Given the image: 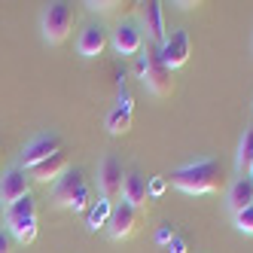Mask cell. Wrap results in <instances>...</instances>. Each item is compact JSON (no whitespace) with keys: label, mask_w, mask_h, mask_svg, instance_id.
<instances>
[{"label":"cell","mask_w":253,"mask_h":253,"mask_svg":"<svg viewBox=\"0 0 253 253\" xmlns=\"http://www.w3.org/2000/svg\"><path fill=\"white\" fill-rule=\"evenodd\" d=\"M171 186H177L186 195H208L220 189V162L216 159H202V162H189V165H180L177 171H171Z\"/></svg>","instance_id":"cell-1"},{"label":"cell","mask_w":253,"mask_h":253,"mask_svg":"<svg viewBox=\"0 0 253 253\" xmlns=\"http://www.w3.org/2000/svg\"><path fill=\"white\" fill-rule=\"evenodd\" d=\"M3 223L9 238L19 244H31L37 238V202H34L31 192L19 202H12L9 208H3Z\"/></svg>","instance_id":"cell-2"},{"label":"cell","mask_w":253,"mask_h":253,"mask_svg":"<svg viewBox=\"0 0 253 253\" xmlns=\"http://www.w3.org/2000/svg\"><path fill=\"white\" fill-rule=\"evenodd\" d=\"M52 202L67 211H88L92 202V189H88L85 177L77 168H67L55 183H52Z\"/></svg>","instance_id":"cell-3"},{"label":"cell","mask_w":253,"mask_h":253,"mask_svg":"<svg viewBox=\"0 0 253 253\" xmlns=\"http://www.w3.org/2000/svg\"><path fill=\"white\" fill-rule=\"evenodd\" d=\"M74 31V6L64 3V0H52L43 6L40 12V34L49 46H58L70 37Z\"/></svg>","instance_id":"cell-4"},{"label":"cell","mask_w":253,"mask_h":253,"mask_svg":"<svg viewBox=\"0 0 253 253\" xmlns=\"http://www.w3.org/2000/svg\"><path fill=\"white\" fill-rule=\"evenodd\" d=\"M137 74H140L143 85H147L153 95L165 98V95L171 92V70L162 64V58H159V46H156V49H147V55L137 58Z\"/></svg>","instance_id":"cell-5"},{"label":"cell","mask_w":253,"mask_h":253,"mask_svg":"<svg viewBox=\"0 0 253 253\" xmlns=\"http://www.w3.org/2000/svg\"><path fill=\"white\" fill-rule=\"evenodd\" d=\"M189 52H192L189 34L177 28V31H171L165 37V43L159 46V58H162V64H165L168 70H177V67H183L189 61Z\"/></svg>","instance_id":"cell-6"},{"label":"cell","mask_w":253,"mask_h":253,"mask_svg":"<svg viewBox=\"0 0 253 253\" xmlns=\"http://www.w3.org/2000/svg\"><path fill=\"white\" fill-rule=\"evenodd\" d=\"M61 153V143L55 134H34L28 143H25V150H22V159H19V168L31 171L34 165H40V162H46L49 156H55Z\"/></svg>","instance_id":"cell-7"},{"label":"cell","mask_w":253,"mask_h":253,"mask_svg":"<svg viewBox=\"0 0 253 253\" xmlns=\"http://www.w3.org/2000/svg\"><path fill=\"white\" fill-rule=\"evenodd\" d=\"M28 192H31V177H28L25 168L12 165V168H6L0 174V208H9L12 202L25 198Z\"/></svg>","instance_id":"cell-8"},{"label":"cell","mask_w":253,"mask_h":253,"mask_svg":"<svg viewBox=\"0 0 253 253\" xmlns=\"http://www.w3.org/2000/svg\"><path fill=\"white\" fill-rule=\"evenodd\" d=\"M122 180H125V171H122V162L116 156H104L101 165H98V189L104 198H113L122 195Z\"/></svg>","instance_id":"cell-9"},{"label":"cell","mask_w":253,"mask_h":253,"mask_svg":"<svg viewBox=\"0 0 253 253\" xmlns=\"http://www.w3.org/2000/svg\"><path fill=\"white\" fill-rule=\"evenodd\" d=\"M134 229H137V208H131L128 202L113 205L110 223H107V232H110V238L122 241V238H128V235H131Z\"/></svg>","instance_id":"cell-10"},{"label":"cell","mask_w":253,"mask_h":253,"mask_svg":"<svg viewBox=\"0 0 253 253\" xmlns=\"http://www.w3.org/2000/svg\"><path fill=\"white\" fill-rule=\"evenodd\" d=\"M143 46V31L134 22H119V28L113 31V49L119 55H137Z\"/></svg>","instance_id":"cell-11"},{"label":"cell","mask_w":253,"mask_h":253,"mask_svg":"<svg viewBox=\"0 0 253 253\" xmlns=\"http://www.w3.org/2000/svg\"><path fill=\"white\" fill-rule=\"evenodd\" d=\"M107 49V28L104 25H85L80 31V40H77V52L83 58H95Z\"/></svg>","instance_id":"cell-12"},{"label":"cell","mask_w":253,"mask_h":253,"mask_svg":"<svg viewBox=\"0 0 253 253\" xmlns=\"http://www.w3.org/2000/svg\"><path fill=\"white\" fill-rule=\"evenodd\" d=\"M147 180L150 177H143L140 171H131V174H125L122 180V202H128L131 208H147L150 202V192H147Z\"/></svg>","instance_id":"cell-13"},{"label":"cell","mask_w":253,"mask_h":253,"mask_svg":"<svg viewBox=\"0 0 253 253\" xmlns=\"http://www.w3.org/2000/svg\"><path fill=\"white\" fill-rule=\"evenodd\" d=\"M67 168H70V165H67V156H64V153H55V156H49L46 162H40V165H34V168L28 171V177L37 180V183H55V180H58Z\"/></svg>","instance_id":"cell-14"},{"label":"cell","mask_w":253,"mask_h":253,"mask_svg":"<svg viewBox=\"0 0 253 253\" xmlns=\"http://www.w3.org/2000/svg\"><path fill=\"white\" fill-rule=\"evenodd\" d=\"M250 205H253V180H250V177H238V180L229 186V192H226V208H229V213L235 216V213H241V211L250 208Z\"/></svg>","instance_id":"cell-15"},{"label":"cell","mask_w":253,"mask_h":253,"mask_svg":"<svg viewBox=\"0 0 253 253\" xmlns=\"http://www.w3.org/2000/svg\"><path fill=\"white\" fill-rule=\"evenodd\" d=\"M143 25H147V34H150V40L156 46L165 43L168 28H165V15H162V3H159V0H150V3H147V9H143Z\"/></svg>","instance_id":"cell-16"},{"label":"cell","mask_w":253,"mask_h":253,"mask_svg":"<svg viewBox=\"0 0 253 253\" xmlns=\"http://www.w3.org/2000/svg\"><path fill=\"white\" fill-rule=\"evenodd\" d=\"M110 213H113V202L110 198H98V202H92L88 205V211H85V226H88V232H98V229H107V223H110Z\"/></svg>","instance_id":"cell-17"},{"label":"cell","mask_w":253,"mask_h":253,"mask_svg":"<svg viewBox=\"0 0 253 253\" xmlns=\"http://www.w3.org/2000/svg\"><path fill=\"white\" fill-rule=\"evenodd\" d=\"M253 165V125H247L241 143H238V153H235V171L241 177H247V168Z\"/></svg>","instance_id":"cell-18"},{"label":"cell","mask_w":253,"mask_h":253,"mask_svg":"<svg viewBox=\"0 0 253 253\" xmlns=\"http://www.w3.org/2000/svg\"><path fill=\"white\" fill-rule=\"evenodd\" d=\"M107 131H110V134H125V131H128L131 128V110H125V107H113V110L110 113H107Z\"/></svg>","instance_id":"cell-19"},{"label":"cell","mask_w":253,"mask_h":253,"mask_svg":"<svg viewBox=\"0 0 253 253\" xmlns=\"http://www.w3.org/2000/svg\"><path fill=\"white\" fill-rule=\"evenodd\" d=\"M235 226H238V232H244V235H253V205L244 208L241 213H235Z\"/></svg>","instance_id":"cell-20"},{"label":"cell","mask_w":253,"mask_h":253,"mask_svg":"<svg viewBox=\"0 0 253 253\" xmlns=\"http://www.w3.org/2000/svg\"><path fill=\"white\" fill-rule=\"evenodd\" d=\"M165 189H168V177H150V180H147V192H150V198L165 195Z\"/></svg>","instance_id":"cell-21"},{"label":"cell","mask_w":253,"mask_h":253,"mask_svg":"<svg viewBox=\"0 0 253 253\" xmlns=\"http://www.w3.org/2000/svg\"><path fill=\"white\" fill-rule=\"evenodd\" d=\"M174 229H171V223H165V226H159V232H156V244H162V247H168L171 244V238H174Z\"/></svg>","instance_id":"cell-22"},{"label":"cell","mask_w":253,"mask_h":253,"mask_svg":"<svg viewBox=\"0 0 253 253\" xmlns=\"http://www.w3.org/2000/svg\"><path fill=\"white\" fill-rule=\"evenodd\" d=\"M85 6L92 9V12H107V9L122 6V3H116V0H85Z\"/></svg>","instance_id":"cell-23"},{"label":"cell","mask_w":253,"mask_h":253,"mask_svg":"<svg viewBox=\"0 0 253 253\" xmlns=\"http://www.w3.org/2000/svg\"><path fill=\"white\" fill-rule=\"evenodd\" d=\"M168 253H189V244H186V238H183V235H174V238H171V244H168Z\"/></svg>","instance_id":"cell-24"},{"label":"cell","mask_w":253,"mask_h":253,"mask_svg":"<svg viewBox=\"0 0 253 253\" xmlns=\"http://www.w3.org/2000/svg\"><path fill=\"white\" fill-rule=\"evenodd\" d=\"M0 253H12V238L6 229H0Z\"/></svg>","instance_id":"cell-25"},{"label":"cell","mask_w":253,"mask_h":253,"mask_svg":"<svg viewBox=\"0 0 253 253\" xmlns=\"http://www.w3.org/2000/svg\"><path fill=\"white\" fill-rule=\"evenodd\" d=\"M247 177H250V180H253V165H250V168H247Z\"/></svg>","instance_id":"cell-26"},{"label":"cell","mask_w":253,"mask_h":253,"mask_svg":"<svg viewBox=\"0 0 253 253\" xmlns=\"http://www.w3.org/2000/svg\"><path fill=\"white\" fill-rule=\"evenodd\" d=\"M0 216H3V208H0Z\"/></svg>","instance_id":"cell-27"}]
</instances>
